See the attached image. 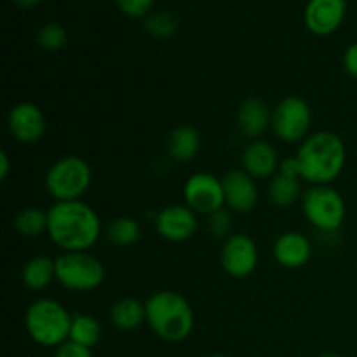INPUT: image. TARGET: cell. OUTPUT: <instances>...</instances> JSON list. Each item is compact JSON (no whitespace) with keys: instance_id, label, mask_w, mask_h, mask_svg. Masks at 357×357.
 I'll list each match as a JSON object with an SVG mask.
<instances>
[{"instance_id":"7a4b0ae2","label":"cell","mask_w":357,"mask_h":357,"mask_svg":"<svg viewBox=\"0 0 357 357\" xmlns=\"http://www.w3.org/2000/svg\"><path fill=\"white\" fill-rule=\"evenodd\" d=\"M300 164V178L312 185H331L347 164V149L337 132H312L300 143L295 153Z\"/></svg>"},{"instance_id":"4dcf8cb0","label":"cell","mask_w":357,"mask_h":357,"mask_svg":"<svg viewBox=\"0 0 357 357\" xmlns=\"http://www.w3.org/2000/svg\"><path fill=\"white\" fill-rule=\"evenodd\" d=\"M279 173L284 174V176L300 178V164H298V159H296V155L281 159V164H279ZM300 180H302V178H300Z\"/></svg>"},{"instance_id":"7c38bea8","label":"cell","mask_w":357,"mask_h":357,"mask_svg":"<svg viewBox=\"0 0 357 357\" xmlns=\"http://www.w3.org/2000/svg\"><path fill=\"white\" fill-rule=\"evenodd\" d=\"M155 229L157 234L169 243L190 241L199 230L197 213L187 204H169L157 213Z\"/></svg>"},{"instance_id":"4316f807","label":"cell","mask_w":357,"mask_h":357,"mask_svg":"<svg viewBox=\"0 0 357 357\" xmlns=\"http://www.w3.org/2000/svg\"><path fill=\"white\" fill-rule=\"evenodd\" d=\"M208 230L211 236L216 239H223L232 236V215H230L229 208H223L220 211L213 213L208 216Z\"/></svg>"},{"instance_id":"f1b7e54d","label":"cell","mask_w":357,"mask_h":357,"mask_svg":"<svg viewBox=\"0 0 357 357\" xmlns=\"http://www.w3.org/2000/svg\"><path fill=\"white\" fill-rule=\"evenodd\" d=\"M54 357H93V352H91V349L84 347V345L68 340L56 349Z\"/></svg>"},{"instance_id":"d6a6232c","label":"cell","mask_w":357,"mask_h":357,"mask_svg":"<svg viewBox=\"0 0 357 357\" xmlns=\"http://www.w3.org/2000/svg\"><path fill=\"white\" fill-rule=\"evenodd\" d=\"M13 2L16 3L17 7H21V9H33V7H37L42 0H13Z\"/></svg>"},{"instance_id":"836d02e7","label":"cell","mask_w":357,"mask_h":357,"mask_svg":"<svg viewBox=\"0 0 357 357\" xmlns=\"http://www.w3.org/2000/svg\"><path fill=\"white\" fill-rule=\"evenodd\" d=\"M317 357H344V356L333 354V352H326V354H321V356H317Z\"/></svg>"},{"instance_id":"6da1fadb","label":"cell","mask_w":357,"mask_h":357,"mask_svg":"<svg viewBox=\"0 0 357 357\" xmlns=\"http://www.w3.org/2000/svg\"><path fill=\"white\" fill-rule=\"evenodd\" d=\"M47 236L61 253L89 251L100 241L103 225L87 202H54L47 211Z\"/></svg>"},{"instance_id":"9a60e30c","label":"cell","mask_w":357,"mask_h":357,"mask_svg":"<svg viewBox=\"0 0 357 357\" xmlns=\"http://www.w3.org/2000/svg\"><path fill=\"white\" fill-rule=\"evenodd\" d=\"M243 169L255 180H267L279 173V153L272 143L265 139H253L243 150Z\"/></svg>"},{"instance_id":"ac0fdd59","label":"cell","mask_w":357,"mask_h":357,"mask_svg":"<svg viewBox=\"0 0 357 357\" xmlns=\"http://www.w3.org/2000/svg\"><path fill=\"white\" fill-rule=\"evenodd\" d=\"M201 150V132L188 124H180L167 136V153L174 162H190Z\"/></svg>"},{"instance_id":"d4e9b609","label":"cell","mask_w":357,"mask_h":357,"mask_svg":"<svg viewBox=\"0 0 357 357\" xmlns=\"http://www.w3.org/2000/svg\"><path fill=\"white\" fill-rule=\"evenodd\" d=\"M180 23H178L176 16L167 10H157V13H150L145 17V30L146 33L152 35L155 38H171L176 35Z\"/></svg>"},{"instance_id":"cb8c5ba5","label":"cell","mask_w":357,"mask_h":357,"mask_svg":"<svg viewBox=\"0 0 357 357\" xmlns=\"http://www.w3.org/2000/svg\"><path fill=\"white\" fill-rule=\"evenodd\" d=\"M101 335H103V328L96 317L91 314H73L70 340L87 349H93L100 344Z\"/></svg>"},{"instance_id":"277c9868","label":"cell","mask_w":357,"mask_h":357,"mask_svg":"<svg viewBox=\"0 0 357 357\" xmlns=\"http://www.w3.org/2000/svg\"><path fill=\"white\" fill-rule=\"evenodd\" d=\"M73 316L54 298H37L24 314V328L31 340L40 347L58 349L70 340Z\"/></svg>"},{"instance_id":"ba28073f","label":"cell","mask_w":357,"mask_h":357,"mask_svg":"<svg viewBox=\"0 0 357 357\" xmlns=\"http://www.w3.org/2000/svg\"><path fill=\"white\" fill-rule=\"evenodd\" d=\"M312 110L300 96H286L272 108L271 129L281 142L303 143L312 132Z\"/></svg>"},{"instance_id":"83f0119b","label":"cell","mask_w":357,"mask_h":357,"mask_svg":"<svg viewBox=\"0 0 357 357\" xmlns=\"http://www.w3.org/2000/svg\"><path fill=\"white\" fill-rule=\"evenodd\" d=\"M122 14L128 17H146L152 10V6L155 0H115Z\"/></svg>"},{"instance_id":"7402d4cb","label":"cell","mask_w":357,"mask_h":357,"mask_svg":"<svg viewBox=\"0 0 357 357\" xmlns=\"http://www.w3.org/2000/svg\"><path fill=\"white\" fill-rule=\"evenodd\" d=\"M142 237V227L138 220L131 216H119L112 220L105 229V239L117 248H129Z\"/></svg>"},{"instance_id":"603a6c76","label":"cell","mask_w":357,"mask_h":357,"mask_svg":"<svg viewBox=\"0 0 357 357\" xmlns=\"http://www.w3.org/2000/svg\"><path fill=\"white\" fill-rule=\"evenodd\" d=\"M47 211L38 208H24L14 216L13 229L17 236L24 239H37L42 234H47Z\"/></svg>"},{"instance_id":"30bf717a","label":"cell","mask_w":357,"mask_h":357,"mask_svg":"<svg viewBox=\"0 0 357 357\" xmlns=\"http://www.w3.org/2000/svg\"><path fill=\"white\" fill-rule=\"evenodd\" d=\"M260 253L258 246L251 236L243 232L232 234L223 241L222 253H220V264L223 271L234 279H246L257 271Z\"/></svg>"},{"instance_id":"5b68a950","label":"cell","mask_w":357,"mask_h":357,"mask_svg":"<svg viewBox=\"0 0 357 357\" xmlns=\"http://www.w3.org/2000/svg\"><path fill=\"white\" fill-rule=\"evenodd\" d=\"M93 169L79 155H65L54 160L45 173V188L56 202L80 201L91 187Z\"/></svg>"},{"instance_id":"8fae6325","label":"cell","mask_w":357,"mask_h":357,"mask_svg":"<svg viewBox=\"0 0 357 357\" xmlns=\"http://www.w3.org/2000/svg\"><path fill=\"white\" fill-rule=\"evenodd\" d=\"M7 128L17 143L33 145L40 142L47 129V121L38 105L30 101L16 103L7 115Z\"/></svg>"},{"instance_id":"44dd1931","label":"cell","mask_w":357,"mask_h":357,"mask_svg":"<svg viewBox=\"0 0 357 357\" xmlns=\"http://www.w3.org/2000/svg\"><path fill=\"white\" fill-rule=\"evenodd\" d=\"M303 197L302 180L278 173L268 181V199L275 208H291Z\"/></svg>"},{"instance_id":"1f68e13d","label":"cell","mask_w":357,"mask_h":357,"mask_svg":"<svg viewBox=\"0 0 357 357\" xmlns=\"http://www.w3.org/2000/svg\"><path fill=\"white\" fill-rule=\"evenodd\" d=\"M10 173V159L6 150H0V180H7Z\"/></svg>"},{"instance_id":"8992f818","label":"cell","mask_w":357,"mask_h":357,"mask_svg":"<svg viewBox=\"0 0 357 357\" xmlns=\"http://www.w3.org/2000/svg\"><path fill=\"white\" fill-rule=\"evenodd\" d=\"M56 260V281L73 293H89L105 281V265L91 251L59 253Z\"/></svg>"},{"instance_id":"4fadbf2b","label":"cell","mask_w":357,"mask_h":357,"mask_svg":"<svg viewBox=\"0 0 357 357\" xmlns=\"http://www.w3.org/2000/svg\"><path fill=\"white\" fill-rule=\"evenodd\" d=\"M347 16V0H309L303 10L305 26L319 37L335 33Z\"/></svg>"},{"instance_id":"52a82bcc","label":"cell","mask_w":357,"mask_h":357,"mask_svg":"<svg viewBox=\"0 0 357 357\" xmlns=\"http://www.w3.org/2000/svg\"><path fill=\"white\" fill-rule=\"evenodd\" d=\"M302 211L307 222L319 232H337L345 222L347 206L331 185H312L303 192Z\"/></svg>"},{"instance_id":"e0dca14e","label":"cell","mask_w":357,"mask_h":357,"mask_svg":"<svg viewBox=\"0 0 357 357\" xmlns=\"http://www.w3.org/2000/svg\"><path fill=\"white\" fill-rule=\"evenodd\" d=\"M237 128L243 136L253 139H261V136L271 129L272 108L265 100L258 96H250L241 101L237 108Z\"/></svg>"},{"instance_id":"ffe728a7","label":"cell","mask_w":357,"mask_h":357,"mask_svg":"<svg viewBox=\"0 0 357 357\" xmlns=\"http://www.w3.org/2000/svg\"><path fill=\"white\" fill-rule=\"evenodd\" d=\"M110 321L117 330L132 331L146 323L145 303L136 298H121L112 305Z\"/></svg>"},{"instance_id":"f546056e","label":"cell","mask_w":357,"mask_h":357,"mask_svg":"<svg viewBox=\"0 0 357 357\" xmlns=\"http://www.w3.org/2000/svg\"><path fill=\"white\" fill-rule=\"evenodd\" d=\"M342 65H344L345 73L351 79L357 80V42L349 45L344 51V58H342Z\"/></svg>"},{"instance_id":"2e32d148","label":"cell","mask_w":357,"mask_h":357,"mask_svg":"<svg viewBox=\"0 0 357 357\" xmlns=\"http://www.w3.org/2000/svg\"><path fill=\"white\" fill-rule=\"evenodd\" d=\"M312 243L309 237L296 230H288L275 239L272 255L281 267L296 271L305 267L312 258Z\"/></svg>"},{"instance_id":"d6986e66","label":"cell","mask_w":357,"mask_h":357,"mask_svg":"<svg viewBox=\"0 0 357 357\" xmlns=\"http://www.w3.org/2000/svg\"><path fill=\"white\" fill-rule=\"evenodd\" d=\"M56 279V260L47 255H37L23 265L21 282L30 291H42Z\"/></svg>"},{"instance_id":"484cf974","label":"cell","mask_w":357,"mask_h":357,"mask_svg":"<svg viewBox=\"0 0 357 357\" xmlns=\"http://www.w3.org/2000/svg\"><path fill=\"white\" fill-rule=\"evenodd\" d=\"M35 40H37L38 47H42L44 51L54 52L66 45V42H68V31H66V28L61 23L51 21V23H45L38 28L37 35H35Z\"/></svg>"},{"instance_id":"9c48e42d","label":"cell","mask_w":357,"mask_h":357,"mask_svg":"<svg viewBox=\"0 0 357 357\" xmlns=\"http://www.w3.org/2000/svg\"><path fill=\"white\" fill-rule=\"evenodd\" d=\"M185 204L197 215L209 216L225 208L222 178L206 171L190 174L183 185Z\"/></svg>"},{"instance_id":"5bb4252c","label":"cell","mask_w":357,"mask_h":357,"mask_svg":"<svg viewBox=\"0 0 357 357\" xmlns=\"http://www.w3.org/2000/svg\"><path fill=\"white\" fill-rule=\"evenodd\" d=\"M225 206L232 213L246 215L257 208L258 185L244 169H230L222 178Z\"/></svg>"},{"instance_id":"3957f363","label":"cell","mask_w":357,"mask_h":357,"mask_svg":"<svg viewBox=\"0 0 357 357\" xmlns=\"http://www.w3.org/2000/svg\"><path fill=\"white\" fill-rule=\"evenodd\" d=\"M146 324L164 342L178 344L187 340L195 326V314L183 295L162 289L145 302Z\"/></svg>"},{"instance_id":"e575fe53","label":"cell","mask_w":357,"mask_h":357,"mask_svg":"<svg viewBox=\"0 0 357 357\" xmlns=\"http://www.w3.org/2000/svg\"><path fill=\"white\" fill-rule=\"evenodd\" d=\"M208 357H230V356H227V354H213V356H208Z\"/></svg>"}]
</instances>
